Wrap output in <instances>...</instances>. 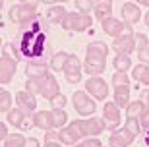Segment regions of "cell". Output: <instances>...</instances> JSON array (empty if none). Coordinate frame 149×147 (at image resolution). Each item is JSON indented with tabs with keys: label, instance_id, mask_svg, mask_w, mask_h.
Returning <instances> with one entry per match:
<instances>
[{
	"label": "cell",
	"instance_id": "6da1fadb",
	"mask_svg": "<svg viewBox=\"0 0 149 147\" xmlns=\"http://www.w3.org/2000/svg\"><path fill=\"white\" fill-rule=\"evenodd\" d=\"M19 52L27 58H37L47 49V33L41 29L39 23H31V27L19 35Z\"/></svg>",
	"mask_w": 149,
	"mask_h": 147
},
{
	"label": "cell",
	"instance_id": "7a4b0ae2",
	"mask_svg": "<svg viewBox=\"0 0 149 147\" xmlns=\"http://www.w3.org/2000/svg\"><path fill=\"white\" fill-rule=\"evenodd\" d=\"M107 49L105 43L93 41L87 45V58H85V72L87 74H103L107 66Z\"/></svg>",
	"mask_w": 149,
	"mask_h": 147
},
{
	"label": "cell",
	"instance_id": "3957f363",
	"mask_svg": "<svg viewBox=\"0 0 149 147\" xmlns=\"http://www.w3.org/2000/svg\"><path fill=\"white\" fill-rule=\"evenodd\" d=\"M25 87H27L29 93H41L45 99H50V101H52L56 95H60V93H58V82H56V77L52 76V74H49V72L41 77L27 79Z\"/></svg>",
	"mask_w": 149,
	"mask_h": 147
},
{
	"label": "cell",
	"instance_id": "277c9868",
	"mask_svg": "<svg viewBox=\"0 0 149 147\" xmlns=\"http://www.w3.org/2000/svg\"><path fill=\"white\" fill-rule=\"evenodd\" d=\"M37 16V2H22L10 10V20L14 23H27Z\"/></svg>",
	"mask_w": 149,
	"mask_h": 147
},
{
	"label": "cell",
	"instance_id": "5b68a950",
	"mask_svg": "<svg viewBox=\"0 0 149 147\" xmlns=\"http://www.w3.org/2000/svg\"><path fill=\"white\" fill-rule=\"evenodd\" d=\"M70 128L77 134V137H81L85 134H101L107 128V124L101 118H89V120H76L70 124Z\"/></svg>",
	"mask_w": 149,
	"mask_h": 147
},
{
	"label": "cell",
	"instance_id": "8992f818",
	"mask_svg": "<svg viewBox=\"0 0 149 147\" xmlns=\"http://www.w3.org/2000/svg\"><path fill=\"white\" fill-rule=\"evenodd\" d=\"M91 23L93 22H91V17L87 14H76V12H72V14L66 16L62 27L68 29V31H87L91 27Z\"/></svg>",
	"mask_w": 149,
	"mask_h": 147
},
{
	"label": "cell",
	"instance_id": "52a82bcc",
	"mask_svg": "<svg viewBox=\"0 0 149 147\" xmlns=\"http://www.w3.org/2000/svg\"><path fill=\"white\" fill-rule=\"evenodd\" d=\"M72 101H74V107H76V110L79 112V114H93L95 112V103H93V99L91 97H87L83 91H76L74 93V97H72Z\"/></svg>",
	"mask_w": 149,
	"mask_h": 147
},
{
	"label": "cell",
	"instance_id": "ba28073f",
	"mask_svg": "<svg viewBox=\"0 0 149 147\" xmlns=\"http://www.w3.org/2000/svg\"><path fill=\"white\" fill-rule=\"evenodd\" d=\"M112 47H114V50L118 52V54L128 56L134 49H136V35L124 33V35H120V37H116L114 41H112Z\"/></svg>",
	"mask_w": 149,
	"mask_h": 147
},
{
	"label": "cell",
	"instance_id": "9c48e42d",
	"mask_svg": "<svg viewBox=\"0 0 149 147\" xmlns=\"http://www.w3.org/2000/svg\"><path fill=\"white\" fill-rule=\"evenodd\" d=\"M64 77L68 83H79L81 82V62L77 56H70L66 68H64Z\"/></svg>",
	"mask_w": 149,
	"mask_h": 147
},
{
	"label": "cell",
	"instance_id": "30bf717a",
	"mask_svg": "<svg viewBox=\"0 0 149 147\" xmlns=\"http://www.w3.org/2000/svg\"><path fill=\"white\" fill-rule=\"evenodd\" d=\"M134 139H136V134L124 126L122 130H116L114 134H112L111 139H109V143H111V147H128Z\"/></svg>",
	"mask_w": 149,
	"mask_h": 147
},
{
	"label": "cell",
	"instance_id": "8fae6325",
	"mask_svg": "<svg viewBox=\"0 0 149 147\" xmlns=\"http://www.w3.org/2000/svg\"><path fill=\"white\" fill-rule=\"evenodd\" d=\"M14 72H16V62L6 54V50L2 52V58H0V82L8 83L14 77Z\"/></svg>",
	"mask_w": 149,
	"mask_h": 147
},
{
	"label": "cell",
	"instance_id": "7c38bea8",
	"mask_svg": "<svg viewBox=\"0 0 149 147\" xmlns=\"http://www.w3.org/2000/svg\"><path fill=\"white\" fill-rule=\"evenodd\" d=\"M103 31L116 39V37H120V35H124V33H130V27L124 25L122 22H118V20H114V17H111V20L103 22Z\"/></svg>",
	"mask_w": 149,
	"mask_h": 147
},
{
	"label": "cell",
	"instance_id": "4fadbf2b",
	"mask_svg": "<svg viewBox=\"0 0 149 147\" xmlns=\"http://www.w3.org/2000/svg\"><path fill=\"white\" fill-rule=\"evenodd\" d=\"M103 114H105V124L107 128H111V130H116V126L120 124V110L116 107V103H107L105 109H103Z\"/></svg>",
	"mask_w": 149,
	"mask_h": 147
},
{
	"label": "cell",
	"instance_id": "5bb4252c",
	"mask_svg": "<svg viewBox=\"0 0 149 147\" xmlns=\"http://www.w3.org/2000/svg\"><path fill=\"white\" fill-rule=\"evenodd\" d=\"M85 87H87V91L91 93L93 97H97V99H105V97H107V93H109L107 83L103 82L101 77H91V79H87Z\"/></svg>",
	"mask_w": 149,
	"mask_h": 147
},
{
	"label": "cell",
	"instance_id": "9a60e30c",
	"mask_svg": "<svg viewBox=\"0 0 149 147\" xmlns=\"http://www.w3.org/2000/svg\"><path fill=\"white\" fill-rule=\"evenodd\" d=\"M122 17H124V22L126 25H134V23H138L139 20V6L134 4V2H126V4L122 6Z\"/></svg>",
	"mask_w": 149,
	"mask_h": 147
},
{
	"label": "cell",
	"instance_id": "2e32d148",
	"mask_svg": "<svg viewBox=\"0 0 149 147\" xmlns=\"http://www.w3.org/2000/svg\"><path fill=\"white\" fill-rule=\"evenodd\" d=\"M16 101H17V105H19V109H22L23 112H31V110H35V107H37L33 93H29V91H19L16 95Z\"/></svg>",
	"mask_w": 149,
	"mask_h": 147
},
{
	"label": "cell",
	"instance_id": "e0dca14e",
	"mask_svg": "<svg viewBox=\"0 0 149 147\" xmlns=\"http://www.w3.org/2000/svg\"><path fill=\"white\" fill-rule=\"evenodd\" d=\"M35 126L43 128V130H50L54 126V118H52V112H47V110H39L37 114L33 116Z\"/></svg>",
	"mask_w": 149,
	"mask_h": 147
},
{
	"label": "cell",
	"instance_id": "ac0fdd59",
	"mask_svg": "<svg viewBox=\"0 0 149 147\" xmlns=\"http://www.w3.org/2000/svg\"><path fill=\"white\" fill-rule=\"evenodd\" d=\"M111 12H112V2L111 0L97 2V6H95V16H97V20H101V22L111 20Z\"/></svg>",
	"mask_w": 149,
	"mask_h": 147
},
{
	"label": "cell",
	"instance_id": "d6986e66",
	"mask_svg": "<svg viewBox=\"0 0 149 147\" xmlns=\"http://www.w3.org/2000/svg\"><path fill=\"white\" fill-rule=\"evenodd\" d=\"M114 103L116 107H128L130 105V87H114Z\"/></svg>",
	"mask_w": 149,
	"mask_h": 147
},
{
	"label": "cell",
	"instance_id": "ffe728a7",
	"mask_svg": "<svg viewBox=\"0 0 149 147\" xmlns=\"http://www.w3.org/2000/svg\"><path fill=\"white\" fill-rule=\"evenodd\" d=\"M68 60H70V54H66V52H56L54 56H52V60H50V68L54 72H60L66 68Z\"/></svg>",
	"mask_w": 149,
	"mask_h": 147
},
{
	"label": "cell",
	"instance_id": "44dd1931",
	"mask_svg": "<svg viewBox=\"0 0 149 147\" xmlns=\"http://www.w3.org/2000/svg\"><path fill=\"white\" fill-rule=\"evenodd\" d=\"M66 16H68V12L64 10L62 6H54V8H50V10H49V22L58 23V25H62V23H64Z\"/></svg>",
	"mask_w": 149,
	"mask_h": 147
},
{
	"label": "cell",
	"instance_id": "7402d4cb",
	"mask_svg": "<svg viewBox=\"0 0 149 147\" xmlns=\"http://www.w3.org/2000/svg\"><path fill=\"white\" fill-rule=\"evenodd\" d=\"M132 76H134V79H136V82L149 85V66H145V64L136 66V68H134V72H132Z\"/></svg>",
	"mask_w": 149,
	"mask_h": 147
},
{
	"label": "cell",
	"instance_id": "603a6c76",
	"mask_svg": "<svg viewBox=\"0 0 149 147\" xmlns=\"http://www.w3.org/2000/svg\"><path fill=\"white\" fill-rule=\"evenodd\" d=\"M58 134H60V141L66 143V145H74V143L79 139V137H77V134L72 130V128H70V126H68V128H62Z\"/></svg>",
	"mask_w": 149,
	"mask_h": 147
},
{
	"label": "cell",
	"instance_id": "cb8c5ba5",
	"mask_svg": "<svg viewBox=\"0 0 149 147\" xmlns=\"http://www.w3.org/2000/svg\"><path fill=\"white\" fill-rule=\"evenodd\" d=\"M25 74H27L29 79L41 77V76L47 74V66H43V64H27V66H25Z\"/></svg>",
	"mask_w": 149,
	"mask_h": 147
},
{
	"label": "cell",
	"instance_id": "d4e9b609",
	"mask_svg": "<svg viewBox=\"0 0 149 147\" xmlns=\"http://www.w3.org/2000/svg\"><path fill=\"white\" fill-rule=\"evenodd\" d=\"M143 112H145V105L141 103V101H136V103H132V105L126 107L128 118H138V116H141Z\"/></svg>",
	"mask_w": 149,
	"mask_h": 147
},
{
	"label": "cell",
	"instance_id": "484cf974",
	"mask_svg": "<svg viewBox=\"0 0 149 147\" xmlns=\"http://www.w3.org/2000/svg\"><path fill=\"white\" fill-rule=\"evenodd\" d=\"M114 68H116V72H124L126 74L132 68V58L130 56H124V54H118L114 58Z\"/></svg>",
	"mask_w": 149,
	"mask_h": 147
},
{
	"label": "cell",
	"instance_id": "4316f807",
	"mask_svg": "<svg viewBox=\"0 0 149 147\" xmlns=\"http://www.w3.org/2000/svg\"><path fill=\"white\" fill-rule=\"evenodd\" d=\"M23 120H25V112H23L22 109L10 110V112H8V122H10V124H14V126H17V128H22Z\"/></svg>",
	"mask_w": 149,
	"mask_h": 147
},
{
	"label": "cell",
	"instance_id": "83f0119b",
	"mask_svg": "<svg viewBox=\"0 0 149 147\" xmlns=\"http://www.w3.org/2000/svg\"><path fill=\"white\" fill-rule=\"evenodd\" d=\"M25 141H27V139H23V136L12 134V136H8V139L4 141V147H25Z\"/></svg>",
	"mask_w": 149,
	"mask_h": 147
},
{
	"label": "cell",
	"instance_id": "f1b7e54d",
	"mask_svg": "<svg viewBox=\"0 0 149 147\" xmlns=\"http://www.w3.org/2000/svg\"><path fill=\"white\" fill-rule=\"evenodd\" d=\"M10 105H12V97H10V93L6 91V89H2V91H0V110H2V112H8V110H10Z\"/></svg>",
	"mask_w": 149,
	"mask_h": 147
},
{
	"label": "cell",
	"instance_id": "f546056e",
	"mask_svg": "<svg viewBox=\"0 0 149 147\" xmlns=\"http://www.w3.org/2000/svg\"><path fill=\"white\" fill-rule=\"evenodd\" d=\"M52 118H54V128H58V126H64V124H66L68 114L62 109H58V110H52Z\"/></svg>",
	"mask_w": 149,
	"mask_h": 147
},
{
	"label": "cell",
	"instance_id": "4dcf8cb0",
	"mask_svg": "<svg viewBox=\"0 0 149 147\" xmlns=\"http://www.w3.org/2000/svg\"><path fill=\"white\" fill-rule=\"evenodd\" d=\"M97 2H91V0H76V8L81 10V14H87L89 10H93Z\"/></svg>",
	"mask_w": 149,
	"mask_h": 147
},
{
	"label": "cell",
	"instance_id": "1f68e13d",
	"mask_svg": "<svg viewBox=\"0 0 149 147\" xmlns=\"http://www.w3.org/2000/svg\"><path fill=\"white\" fill-rule=\"evenodd\" d=\"M112 83H114V87H124V85H130V79H128V76L124 72H118L112 77Z\"/></svg>",
	"mask_w": 149,
	"mask_h": 147
},
{
	"label": "cell",
	"instance_id": "d6a6232c",
	"mask_svg": "<svg viewBox=\"0 0 149 147\" xmlns=\"http://www.w3.org/2000/svg\"><path fill=\"white\" fill-rule=\"evenodd\" d=\"M136 49H138V52L147 49V37H145L143 33H138V35H136Z\"/></svg>",
	"mask_w": 149,
	"mask_h": 147
},
{
	"label": "cell",
	"instance_id": "836d02e7",
	"mask_svg": "<svg viewBox=\"0 0 149 147\" xmlns=\"http://www.w3.org/2000/svg\"><path fill=\"white\" fill-rule=\"evenodd\" d=\"M50 105H52V109H54V110L64 109V105H66V97H64V95H56V97L50 101Z\"/></svg>",
	"mask_w": 149,
	"mask_h": 147
},
{
	"label": "cell",
	"instance_id": "e575fe53",
	"mask_svg": "<svg viewBox=\"0 0 149 147\" xmlns=\"http://www.w3.org/2000/svg\"><path fill=\"white\" fill-rule=\"evenodd\" d=\"M138 58L141 60L145 66H149V47H147V49H143V50H139V52H138Z\"/></svg>",
	"mask_w": 149,
	"mask_h": 147
},
{
	"label": "cell",
	"instance_id": "d590c367",
	"mask_svg": "<svg viewBox=\"0 0 149 147\" xmlns=\"http://www.w3.org/2000/svg\"><path fill=\"white\" fill-rule=\"evenodd\" d=\"M76 147H103V145H101L99 139H87V141L79 143V145H76Z\"/></svg>",
	"mask_w": 149,
	"mask_h": 147
},
{
	"label": "cell",
	"instance_id": "8d00e7d4",
	"mask_svg": "<svg viewBox=\"0 0 149 147\" xmlns=\"http://www.w3.org/2000/svg\"><path fill=\"white\" fill-rule=\"evenodd\" d=\"M141 118H143V120H141V126L149 130V109H145V112L141 114Z\"/></svg>",
	"mask_w": 149,
	"mask_h": 147
},
{
	"label": "cell",
	"instance_id": "74e56055",
	"mask_svg": "<svg viewBox=\"0 0 149 147\" xmlns=\"http://www.w3.org/2000/svg\"><path fill=\"white\" fill-rule=\"evenodd\" d=\"M0 137H2V139H8V128H6V124L4 122H2V124H0Z\"/></svg>",
	"mask_w": 149,
	"mask_h": 147
},
{
	"label": "cell",
	"instance_id": "f35d334b",
	"mask_svg": "<svg viewBox=\"0 0 149 147\" xmlns=\"http://www.w3.org/2000/svg\"><path fill=\"white\" fill-rule=\"evenodd\" d=\"M139 101H141V103H143L145 107L149 109V89H147V91H143V93H141V99H139Z\"/></svg>",
	"mask_w": 149,
	"mask_h": 147
},
{
	"label": "cell",
	"instance_id": "ab89813d",
	"mask_svg": "<svg viewBox=\"0 0 149 147\" xmlns=\"http://www.w3.org/2000/svg\"><path fill=\"white\" fill-rule=\"evenodd\" d=\"M25 147H39V139H35V137H27Z\"/></svg>",
	"mask_w": 149,
	"mask_h": 147
},
{
	"label": "cell",
	"instance_id": "60d3db41",
	"mask_svg": "<svg viewBox=\"0 0 149 147\" xmlns=\"http://www.w3.org/2000/svg\"><path fill=\"white\" fill-rule=\"evenodd\" d=\"M56 137L60 139V134H52V132H50V134H47V143H50V141H56Z\"/></svg>",
	"mask_w": 149,
	"mask_h": 147
},
{
	"label": "cell",
	"instance_id": "b9f144b4",
	"mask_svg": "<svg viewBox=\"0 0 149 147\" xmlns=\"http://www.w3.org/2000/svg\"><path fill=\"white\" fill-rule=\"evenodd\" d=\"M45 147H60V143H56V141H50V143H47Z\"/></svg>",
	"mask_w": 149,
	"mask_h": 147
},
{
	"label": "cell",
	"instance_id": "7bdbcfd3",
	"mask_svg": "<svg viewBox=\"0 0 149 147\" xmlns=\"http://www.w3.org/2000/svg\"><path fill=\"white\" fill-rule=\"evenodd\" d=\"M145 145H149V130H147V134H145Z\"/></svg>",
	"mask_w": 149,
	"mask_h": 147
},
{
	"label": "cell",
	"instance_id": "ee69618b",
	"mask_svg": "<svg viewBox=\"0 0 149 147\" xmlns=\"http://www.w3.org/2000/svg\"><path fill=\"white\" fill-rule=\"evenodd\" d=\"M139 4H141V6H149V0H141Z\"/></svg>",
	"mask_w": 149,
	"mask_h": 147
},
{
	"label": "cell",
	"instance_id": "f6af8a7d",
	"mask_svg": "<svg viewBox=\"0 0 149 147\" xmlns=\"http://www.w3.org/2000/svg\"><path fill=\"white\" fill-rule=\"evenodd\" d=\"M145 25H149V12H147V16H145Z\"/></svg>",
	"mask_w": 149,
	"mask_h": 147
}]
</instances>
